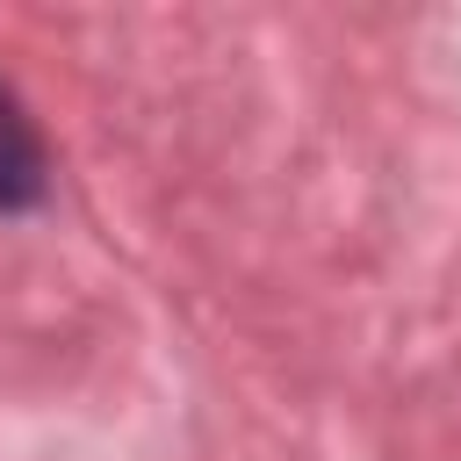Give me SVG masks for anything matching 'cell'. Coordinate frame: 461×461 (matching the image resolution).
Returning <instances> with one entry per match:
<instances>
[{
	"instance_id": "6da1fadb",
	"label": "cell",
	"mask_w": 461,
	"mask_h": 461,
	"mask_svg": "<svg viewBox=\"0 0 461 461\" xmlns=\"http://www.w3.org/2000/svg\"><path fill=\"white\" fill-rule=\"evenodd\" d=\"M43 180H50V166H43V137H36V122L22 115V101L0 86V216L43 202Z\"/></svg>"
}]
</instances>
